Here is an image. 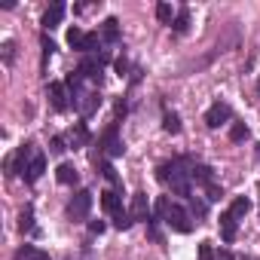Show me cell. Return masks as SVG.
<instances>
[{
	"label": "cell",
	"instance_id": "1",
	"mask_svg": "<svg viewBox=\"0 0 260 260\" xmlns=\"http://www.w3.org/2000/svg\"><path fill=\"white\" fill-rule=\"evenodd\" d=\"M162 220H166L175 233H190V230H193V223H190V220H193V214H190V211H184V208H181V205H175V202L166 208V217H162Z\"/></svg>",
	"mask_w": 260,
	"mask_h": 260
},
{
	"label": "cell",
	"instance_id": "2",
	"mask_svg": "<svg viewBox=\"0 0 260 260\" xmlns=\"http://www.w3.org/2000/svg\"><path fill=\"white\" fill-rule=\"evenodd\" d=\"M89 208H92V193L89 190H77L74 199H71V205H68V214L74 220H86L89 217Z\"/></svg>",
	"mask_w": 260,
	"mask_h": 260
},
{
	"label": "cell",
	"instance_id": "3",
	"mask_svg": "<svg viewBox=\"0 0 260 260\" xmlns=\"http://www.w3.org/2000/svg\"><path fill=\"white\" fill-rule=\"evenodd\" d=\"M101 147H104V153L113 159V156H122V141H119V128H116V122H110L107 128H104V138H101Z\"/></svg>",
	"mask_w": 260,
	"mask_h": 260
},
{
	"label": "cell",
	"instance_id": "4",
	"mask_svg": "<svg viewBox=\"0 0 260 260\" xmlns=\"http://www.w3.org/2000/svg\"><path fill=\"white\" fill-rule=\"evenodd\" d=\"M230 116H233L230 104L217 101V104H211V107H208V113H205V125H208V128H220V125H223Z\"/></svg>",
	"mask_w": 260,
	"mask_h": 260
},
{
	"label": "cell",
	"instance_id": "5",
	"mask_svg": "<svg viewBox=\"0 0 260 260\" xmlns=\"http://www.w3.org/2000/svg\"><path fill=\"white\" fill-rule=\"evenodd\" d=\"M49 101H52V107H55L58 113H64V110L71 107V92H68V86H64V83H49Z\"/></svg>",
	"mask_w": 260,
	"mask_h": 260
},
{
	"label": "cell",
	"instance_id": "6",
	"mask_svg": "<svg viewBox=\"0 0 260 260\" xmlns=\"http://www.w3.org/2000/svg\"><path fill=\"white\" fill-rule=\"evenodd\" d=\"M132 220H150V205H147V193H135L132 196Z\"/></svg>",
	"mask_w": 260,
	"mask_h": 260
},
{
	"label": "cell",
	"instance_id": "7",
	"mask_svg": "<svg viewBox=\"0 0 260 260\" xmlns=\"http://www.w3.org/2000/svg\"><path fill=\"white\" fill-rule=\"evenodd\" d=\"M34 156H37L34 144H22V147H19V153H16V166H19V175H25V172H28V166L34 162Z\"/></svg>",
	"mask_w": 260,
	"mask_h": 260
},
{
	"label": "cell",
	"instance_id": "8",
	"mask_svg": "<svg viewBox=\"0 0 260 260\" xmlns=\"http://www.w3.org/2000/svg\"><path fill=\"white\" fill-rule=\"evenodd\" d=\"M236 223H239V217L233 211H223L220 214V236H223V242H233L236 239Z\"/></svg>",
	"mask_w": 260,
	"mask_h": 260
},
{
	"label": "cell",
	"instance_id": "9",
	"mask_svg": "<svg viewBox=\"0 0 260 260\" xmlns=\"http://www.w3.org/2000/svg\"><path fill=\"white\" fill-rule=\"evenodd\" d=\"M61 16H64V4H52V7L46 10V16H43V28H46V31L58 28V25H61Z\"/></svg>",
	"mask_w": 260,
	"mask_h": 260
},
{
	"label": "cell",
	"instance_id": "10",
	"mask_svg": "<svg viewBox=\"0 0 260 260\" xmlns=\"http://www.w3.org/2000/svg\"><path fill=\"white\" fill-rule=\"evenodd\" d=\"M55 178H58V184L74 187V184L80 181V172L74 169V162H61V166H58V172H55Z\"/></svg>",
	"mask_w": 260,
	"mask_h": 260
},
{
	"label": "cell",
	"instance_id": "11",
	"mask_svg": "<svg viewBox=\"0 0 260 260\" xmlns=\"http://www.w3.org/2000/svg\"><path fill=\"white\" fill-rule=\"evenodd\" d=\"M43 172H46V156H43V153H37V156H34V162L28 166V172H25L22 178H25L28 184H34V181H37V178H40Z\"/></svg>",
	"mask_w": 260,
	"mask_h": 260
},
{
	"label": "cell",
	"instance_id": "12",
	"mask_svg": "<svg viewBox=\"0 0 260 260\" xmlns=\"http://www.w3.org/2000/svg\"><path fill=\"white\" fill-rule=\"evenodd\" d=\"M101 205H104V211H107V214H113V217L122 211V202H119L116 190H104V193H101Z\"/></svg>",
	"mask_w": 260,
	"mask_h": 260
},
{
	"label": "cell",
	"instance_id": "13",
	"mask_svg": "<svg viewBox=\"0 0 260 260\" xmlns=\"http://www.w3.org/2000/svg\"><path fill=\"white\" fill-rule=\"evenodd\" d=\"M68 141H71V147H83V144H89V128H86V122H77V125L71 128Z\"/></svg>",
	"mask_w": 260,
	"mask_h": 260
},
{
	"label": "cell",
	"instance_id": "14",
	"mask_svg": "<svg viewBox=\"0 0 260 260\" xmlns=\"http://www.w3.org/2000/svg\"><path fill=\"white\" fill-rule=\"evenodd\" d=\"M101 40H107V43H116L119 40V22L110 16V19H104V25H101Z\"/></svg>",
	"mask_w": 260,
	"mask_h": 260
},
{
	"label": "cell",
	"instance_id": "15",
	"mask_svg": "<svg viewBox=\"0 0 260 260\" xmlns=\"http://www.w3.org/2000/svg\"><path fill=\"white\" fill-rule=\"evenodd\" d=\"M190 178H193V184H199V187H208V184H214V175H211V169H208V166H193Z\"/></svg>",
	"mask_w": 260,
	"mask_h": 260
},
{
	"label": "cell",
	"instance_id": "16",
	"mask_svg": "<svg viewBox=\"0 0 260 260\" xmlns=\"http://www.w3.org/2000/svg\"><path fill=\"white\" fill-rule=\"evenodd\" d=\"M172 28H175V34H187V28H190V13H187V10H181V13L175 16Z\"/></svg>",
	"mask_w": 260,
	"mask_h": 260
},
{
	"label": "cell",
	"instance_id": "17",
	"mask_svg": "<svg viewBox=\"0 0 260 260\" xmlns=\"http://www.w3.org/2000/svg\"><path fill=\"white\" fill-rule=\"evenodd\" d=\"M68 43H71L74 49L83 52V49H86V34H83L80 28H71V31H68Z\"/></svg>",
	"mask_w": 260,
	"mask_h": 260
},
{
	"label": "cell",
	"instance_id": "18",
	"mask_svg": "<svg viewBox=\"0 0 260 260\" xmlns=\"http://www.w3.org/2000/svg\"><path fill=\"white\" fill-rule=\"evenodd\" d=\"M230 211H233L236 217H245V214L251 211V202H248L245 196H236V199H233V205H230Z\"/></svg>",
	"mask_w": 260,
	"mask_h": 260
},
{
	"label": "cell",
	"instance_id": "19",
	"mask_svg": "<svg viewBox=\"0 0 260 260\" xmlns=\"http://www.w3.org/2000/svg\"><path fill=\"white\" fill-rule=\"evenodd\" d=\"M162 128H166L169 135H178V132H181V119H178V113H166V116H162Z\"/></svg>",
	"mask_w": 260,
	"mask_h": 260
},
{
	"label": "cell",
	"instance_id": "20",
	"mask_svg": "<svg viewBox=\"0 0 260 260\" xmlns=\"http://www.w3.org/2000/svg\"><path fill=\"white\" fill-rule=\"evenodd\" d=\"M242 138H248V125H245V122H233V128H230V141H242Z\"/></svg>",
	"mask_w": 260,
	"mask_h": 260
},
{
	"label": "cell",
	"instance_id": "21",
	"mask_svg": "<svg viewBox=\"0 0 260 260\" xmlns=\"http://www.w3.org/2000/svg\"><path fill=\"white\" fill-rule=\"evenodd\" d=\"M98 166H101V175H104L113 187H119V175H116V169H113L110 162H98Z\"/></svg>",
	"mask_w": 260,
	"mask_h": 260
},
{
	"label": "cell",
	"instance_id": "22",
	"mask_svg": "<svg viewBox=\"0 0 260 260\" xmlns=\"http://www.w3.org/2000/svg\"><path fill=\"white\" fill-rule=\"evenodd\" d=\"M156 19H159L162 25H172V22H175V19H172V7H169V4H159V7H156Z\"/></svg>",
	"mask_w": 260,
	"mask_h": 260
},
{
	"label": "cell",
	"instance_id": "23",
	"mask_svg": "<svg viewBox=\"0 0 260 260\" xmlns=\"http://www.w3.org/2000/svg\"><path fill=\"white\" fill-rule=\"evenodd\" d=\"M31 226H34V211H31V205H28V208L22 211V220H19V230H22V233H28Z\"/></svg>",
	"mask_w": 260,
	"mask_h": 260
},
{
	"label": "cell",
	"instance_id": "24",
	"mask_svg": "<svg viewBox=\"0 0 260 260\" xmlns=\"http://www.w3.org/2000/svg\"><path fill=\"white\" fill-rule=\"evenodd\" d=\"M132 223H135V220H132V214H125V211H119V214L113 217V226H116V230H128Z\"/></svg>",
	"mask_w": 260,
	"mask_h": 260
},
{
	"label": "cell",
	"instance_id": "25",
	"mask_svg": "<svg viewBox=\"0 0 260 260\" xmlns=\"http://www.w3.org/2000/svg\"><path fill=\"white\" fill-rule=\"evenodd\" d=\"M190 214L193 217H205V202L196 199V196H190Z\"/></svg>",
	"mask_w": 260,
	"mask_h": 260
},
{
	"label": "cell",
	"instance_id": "26",
	"mask_svg": "<svg viewBox=\"0 0 260 260\" xmlns=\"http://www.w3.org/2000/svg\"><path fill=\"white\" fill-rule=\"evenodd\" d=\"M64 150H68V147H64V138H52V141H49V153H55V156H61Z\"/></svg>",
	"mask_w": 260,
	"mask_h": 260
},
{
	"label": "cell",
	"instance_id": "27",
	"mask_svg": "<svg viewBox=\"0 0 260 260\" xmlns=\"http://www.w3.org/2000/svg\"><path fill=\"white\" fill-rule=\"evenodd\" d=\"M169 205H172L169 196H159V199H156V217H159V220L166 217V208H169Z\"/></svg>",
	"mask_w": 260,
	"mask_h": 260
},
{
	"label": "cell",
	"instance_id": "28",
	"mask_svg": "<svg viewBox=\"0 0 260 260\" xmlns=\"http://www.w3.org/2000/svg\"><path fill=\"white\" fill-rule=\"evenodd\" d=\"M199 260H214V248H211V242H202V245H199Z\"/></svg>",
	"mask_w": 260,
	"mask_h": 260
},
{
	"label": "cell",
	"instance_id": "29",
	"mask_svg": "<svg viewBox=\"0 0 260 260\" xmlns=\"http://www.w3.org/2000/svg\"><path fill=\"white\" fill-rule=\"evenodd\" d=\"M205 193H208V199H211V202H217V199L223 196V190H220L217 184H208V187H205Z\"/></svg>",
	"mask_w": 260,
	"mask_h": 260
},
{
	"label": "cell",
	"instance_id": "30",
	"mask_svg": "<svg viewBox=\"0 0 260 260\" xmlns=\"http://www.w3.org/2000/svg\"><path fill=\"white\" fill-rule=\"evenodd\" d=\"M52 52H55V43H52V40H46V37H43V55H46V58H49V55H52Z\"/></svg>",
	"mask_w": 260,
	"mask_h": 260
},
{
	"label": "cell",
	"instance_id": "31",
	"mask_svg": "<svg viewBox=\"0 0 260 260\" xmlns=\"http://www.w3.org/2000/svg\"><path fill=\"white\" fill-rule=\"evenodd\" d=\"M4 55H7V61H13V55H16V43H4Z\"/></svg>",
	"mask_w": 260,
	"mask_h": 260
},
{
	"label": "cell",
	"instance_id": "32",
	"mask_svg": "<svg viewBox=\"0 0 260 260\" xmlns=\"http://www.w3.org/2000/svg\"><path fill=\"white\" fill-rule=\"evenodd\" d=\"M89 230H92L95 236H101V233H104V220H92V223H89Z\"/></svg>",
	"mask_w": 260,
	"mask_h": 260
},
{
	"label": "cell",
	"instance_id": "33",
	"mask_svg": "<svg viewBox=\"0 0 260 260\" xmlns=\"http://www.w3.org/2000/svg\"><path fill=\"white\" fill-rule=\"evenodd\" d=\"M116 71H119V77H122V74L128 71V61H125V58H116Z\"/></svg>",
	"mask_w": 260,
	"mask_h": 260
},
{
	"label": "cell",
	"instance_id": "34",
	"mask_svg": "<svg viewBox=\"0 0 260 260\" xmlns=\"http://www.w3.org/2000/svg\"><path fill=\"white\" fill-rule=\"evenodd\" d=\"M28 260H49V254H46V251H34Z\"/></svg>",
	"mask_w": 260,
	"mask_h": 260
},
{
	"label": "cell",
	"instance_id": "35",
	"mask_svg": "<svg viewBox=\"0 0 260 260\" xmlns=\"http://www.w3.org/2000/svg\"><path fill=\"white\" fill-rule=\"evenodd\" d=\"M217 260H233V254H230V251H220V254H217Z\"/></svg>",
	"mask_w": 260,
	"mask_h": 260
}]
</instances>
